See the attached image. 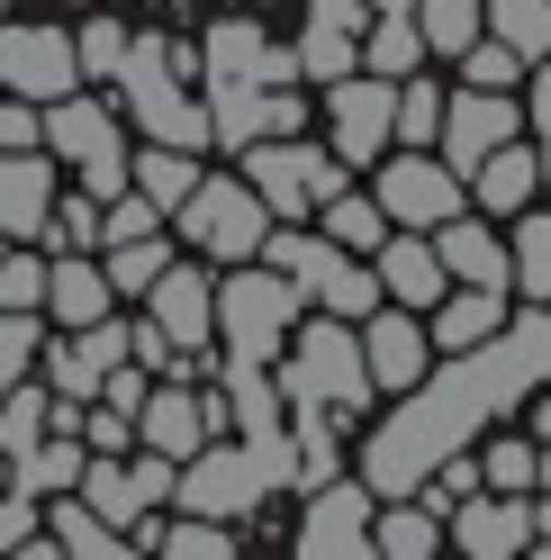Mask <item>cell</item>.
I'll use <instances>...</instances> for the list:
<instances>
[{
	"label": "cell",
	"instance_id": "obj_54",
	"mask_svg": "<svg viewBox=\"0 0 551 560\" xmlns=\"http://www.w3.org/2000/svg\"><path fill=\"white\" fill-rule=\"evenodd\" d=\"M542 307H551V299H542Z\"/></svg>",
	"mask_w": 551,
	"mask_h": 560
},
{
	"label": "cell",
	"instance_id": "obj_6",
	"mask_svg": "<svg viewBox=\"0 0 551 560\" xmlns=\"http://www.w3.org/2000/svg\"><path fill=\"white\" fill-rule=\"evenodd\" d=\"M172 226H181V244H190V254H209V262H254V244H262V226H271V208L254 199L245 172H235V182H209V172H199L190 199L172 208Z\"/></svg>",
	"mask_w": 551,
	"mask_h": 560
},
{
	"label": "cell",
	"instance_id": "obj_24",
	"mask_svg": "<svg viewBox=\"0 0 551 560\" xmlns=\"http://www.w3.org/2000/svg\"><path fill=\"white\" fill-rule=\"evenodd\" d=\"M461 190L479 199V218H515V208H534L542 163H534V145H525V136H506L497 154H479V163H470V182H461Z\"/></svg>",
	"mask_w": 551,
	"mask_h": 560
},
{
	"label": "cell",
	"instance_id": "obj_28",
	"mask_svg": "<svg viewBox=\"0 0 551 560\" xmlns=\"http://www.w3.org/2000/svg\"><path fill=\"white\" fill-rule=\"evenodd\" d=\"M46 542H55L63 560H127V551H136L109 515H91V506L73 498V488H63V498H46Z\"/></svg>",
	"mask_w": 551,
	"mask_h": 560
},
{
	"label": "cell",
	"instance_id": "obj_44",
	"mask_svg": "<svg viewBox=\"0 0 551 560\" xmlns=\"http://www.w3.org/2000/svg\"><path fill=\"white\" fill-rule=\"evenodd\" d=\"M46 244H63V254H99V199H55L46 208Z\"/></svg>",
	"mask_w": 551,
	"mask_h": 560
},
{
	"label": "cell",
	"instance_id": "obj_51",
	"mask_svg": "<svg viewBox=\"0 0 551 560\" xmlns=\"http://www.w3.org/2000/svg\"><path fill=\"white\" fill-rule=\"evenodd\" d=\"M362 10H371V19H380V10H417V0H362Z\"/></svg>",
	"mask_w": 551,
	"mask_h": 560
},
{
	"label": "cell",
	"instance_id": "obj_38",
	"mask_svg": "<svg viewBox=\"0 0 551 560\" xmlns=\"http://www.w3.org/2000/svg\"><path fill=\"white\" fill-rule=\"evenodd\" d=\"M99 254H109L99 271H109V290H118V299H145V290H154V271L172 262V244H163V235H127V244H99Z\"/></svg>",
	"mask_w": 551,
	"mask_h": 560
},
{
	"label": "cell",
	"instance_id": "obj_33",
	"mask_svg": "<svg viewBox=\"0 0 551 560\" xmlns=\"http://www.w3.org/2000/svg\"><path fill=\"white\" fill-rule=\"evenodd\" d=\"M343 470V452H335V407H298L290 416V488H326Z\"/></svg>",
	"mask_w": 551,
	"mask_h": 560
},
{
	"label": "cell",
	"instance_id": "obj_8",
	"mask_svg": "<svg viewBox=\"0 0 551 560\" xmlns=\"http://www.w3.org/2000/svg\"><path fill=\"white\" fill-rule=\"evenodd\" d=\"M245 182L271 218H317V199L343 182L326 145H298V136H254L245 145Z\"/></svg>",
	"mask_w": 551,
	"mask_h": 560
},
{
	"label": "cell",
	"instance_id": "obj_47",
	"mask_svg": "<svg viewBox=\"0 0 551 560\" xmlns=\"http://www.w3.org/2000/svg\"><path fill=\"white\" fill-rule=\"evenodd\" d=\"M534 91H525V127H534V163H542V182H551V55L525 63Z\"/></svg>",
	"mask_w": 551,
	"mask_h": 560
},
{
	"label": "cell",
	"instance_id": "obj_31",
	"mask_svg": "<svg viewBox=\"0 0 551 560\" xmlns=\"http://www.w3.org/2000/svg\"><path fill=\"white\" fill-rule=\"evenodd\" d=\"M317 226H326V244H335V254H371V244L389 235L380 199H371V190H343V182L317 199Z\"/></svg>",
	"mask_w": 551,
	"mask_h": 560
},
{
	"label": "cell",
	"instance_id": "obj_4",
	"mask_svg": "<svg viewBox=\"0 0 551 560\" xmlns=\"http://www.w3.org/2000/svg\"><path fill=\"white\" fill-rule=\"evenodd\" d=\"M281 398L290 407H335V416H353V407H371L380 389H371V362H362V335L343 326V317H326V326H290V343H281Z\"/></svg>",
	"mask_w": 551,
	"mask_h": 560
},
{
	"label": "cell",
	"instance_id": "obj_26",
	"mask_svg": "<svg viewBox=\"0 0 551 560\" xmlns=\"http://www.w3.org/2000/svg\"><path fill=\"white\" fill-rule=\"evenodd\" d=\"M497 326H506V290H461L453 280V290L425 307V335L443 343V353H470V343H489Z\"/></svg>",
	"mask_w": 551,
	"mask_h": 560
},
{
	"label": "cell",
	"instance_id": "obj_20",
	"mask_svg": "<svg viewBox=\"0 0 551 560\" xmlns=\"http://www.w3.org/2000/svg\"><path fill=\"white\" fill-rule=\"evenodd\" d=\"M371 271H380V299H389V307H417V317H425V307H434L443 290H453V280H443V254H434V235H425V226H389L380 244H371Z\"/></svg>",
	"mask_w": 551,
	"mask_h": 560
},
{
	"label": "cell",
	"instance_id": "obj_15",
	"mask_svg": "<svg viewBox=\"0 0 551 560\" xmlns=\"http://www.w3.org/2000/svg\"><path fill=\"white\" fill-rule=\"evenodd\" d=\"M353 335H362V362H371V389H380V398L417 389V380L434 371V335H425V317H417V307H389V299H380Z\"/></svg>",
	"mask_w": 551,
	"mask_h": 560
},
{
	"label": "cell",
	"instance_id": "obj_21",
	"mask_svg": "<svg viewBox=\"0 0 551 560\" xmlns=\"http://www.w3.org/2000/svg\"><path fill=\"white\" fill-rule=\"evenodd\" d=\"M199 73L209 82H298V55L271 46L254 19H218L209 37H199Z\"/></svg>",
	"mask_w": 551,
	"mask_h": 560
},
{
	"label": "cell",
	"instance_id": "obj_32",
	"mask_svg": "<svg viewBox=\"0 0 551 560\" xmlns=\"http://www.w3.org/2000/svg\"><path fill=\"white\" fill-rule=\"evenodd\" d=\"M506 290H525L534 307L551 299V208H515V244H506Z\"/></svg>",
	"mask_w": 551,
	"mask_h": 560
},
{
	"label": "cell",
	"instance_id": "obj_46",
	"mask_svg": "<svg viewBox=\"0 0 551 560\" xmlns=\"http://www.w3.org/2000/svg\"><path fill=\"white\" fill-rule=\"evenodd\" d=\"M461 73H470L479 91H515V82H525V55L497 46V37H470V46H461Z\"/></svg>",
	"mask_w": 551,
	"mask_h": 560
},
{
	"label": "cell",
	"instance_id": "obj_18",
	"mask_svg": "<svg viewBox=\"0 0 551 560\" xmlns=\"http://www.w3.org/2000/svg\"><path fill=\"white\" fill-rule=\"evenodd\" d=\"M37 353H46V389L55 398H99V380L127 362V326H118V307H109V317L73 326V343H37Z\"/></svg>",
	"mask_w": 551,
	"mask_h": 560
},
{
	"label": "cell",
	"instance_id": "obj_2",
	"mask_svg": "<svg viewBox=\"0 0 551 560\" xmlns=\"http://www.w3.org/2000/svg\"><path fill=\"white\" fill-rule=\"evenodd\" d=\"M181 37H163V27H127V55H118V100H127V118L154 136V145H181V154H199L209 145V109L181 91Z\"/></svg>",
	"mask_w": 551,
	"mask_h": 560
},
{
	"label": "cell",
	"instance_id": "obj_25",
	"mask_svg": "<svg viewBox=\"0 0 551 560\" xmlns=\"http://www.w3.org/2000/svg\"><path fill=\"white\" fill-rule=\"evenodd\" d=\"M434 254H443V280H461V290H506V244L479 226L470 208L434 226Z\"/></svg>",
	"mask_w": 551,
	"mask_h": 560
},
{
	"label": "cell",
	"instance_id": "obj_53",
	"mask_svg": "<svg viewBox=\"0 0 551 560\" xmlns=\"http://www.w3.org/2000/svg\"><path fill=\"white\" fill-rule=\"evenodd\" d=\"M0 19H10V0H0Z\"/></svg>",
	"mask_w": 551,
	"mask_h": 560
},
{
	"label": "cell",
	"instance_id": "obj_11",
	"mask_svg": "<svg viewBox=\"0 0 551 560\" xmlns=\"http://www.w3.org/2000/svg\"><path fill=\"white\" fill-rule=\"evenodd\" d=\"M371 488L362 479H326V488H307V515H298V534H290V551L298 560H371Z\"/></svg>",
	"mask_w": 551,
	"mask_h": 560
},
{
	"label": "cell",
	"instance_id": "obj_10",
	"mask_svg": "<svg viewBox=\"0 0 551 560\" xmlns=\"http://www.w3.org/2000/svg\"><path fill=\"white\" fill-rule=\"evenodd\" d=\"M371 199H380V218L389 226H443V218H461L470 190H461V172L453 163H434V154H389L380 163V182H371Z\"/></svg>",
	"mask_w": 551,
	"mask_h": 560
},
{
	"label": "cell",
	"instance_id": "obj_48",
	"mask_svg": "<svg viewBox=\"0 0 551 560\" xmlns=\"http://www.w3.org/2000/svg\"><path fill=\"white\" fill-rule=\"evenodd\" d=\"M0 307H46V262L37 254H0Z\"/></svg>",
	"mask_w": 551,
	"mask_h": 560
},
{
	"label": "cell",
	"instance_id": "obj_12",
	"mask_svg": "<svg viewBox=\"0 0 551 560\" xmlns=\"http://www.w3.org/2000/svg\"><path fill=\"white\" fill-rule=\"evenodd\" d=\"M0 91H19V100H63V91H82V63H73V27H10L0 19Z\"/></svg>",
	"mask_w": 551,
	"mask_h": 560
},
{
	"label": "cell",
	"instance_id": "obj_34",
	"mask_svg": "<svg viewBox=\"0 0 551 560\" xmlns=\"http://www.w3.org/2000/svg\"><path fill=\"white\" fill-rule=\"evenodd\" d=\"M307 307H326V317H343V326H362L371 317V307H380V271H371V262H326L317 280H307Z\"/></svg>",
	"mask_w": 551,
	"mask_h": 560
},
{
	"label": "cell",
	"instance_id": "obj_17",
	"mask_svg": "<svg viewBox=\"0 0 551 560\" xmlns=\"http://www.w3.org/2000/svg\"><path fill=\"white\" fill-rule=\"evenodd\" d=\"M145 307H154V326H163L172 343H181L190 362H199V353H209V343H218V280H209V271H190L181 254H172V262L154 271Z\"/></svg>",
	"mask_w": 551,
	"mask_h": 560
},
{
	"label": "cell",
	"instance_id": "obj_27",
	"mask_svg": "<svg viewBox=\"0 0 551 560\" xmlns=\"http://www.w3.org/2000/svg\"><path fill=\"white\" fill-rule=\"evenodd\" d=\"M109 307H118V290H109V271H99L91 254L46 262V317L55 326H91V317H109Z\"/></svg>",
	"mask_w": 551,
	"mask_h": 560
},
{
	"label": "cell",
	"instance_id": "obj_49",
	"mask_svg": "<svg viewBox=\"0 0 551 560\" xmlns=\"http://www.w3.org/2000/svg\"><path fill=\"white\" fill-rule=\"evenodd\" d=\"M10 145H46V136H37V100L0 91V154H10Z\"/></svg>",
	"mask_w": 551,
	"mask_h": 560
},
{
	"label": "cell",
	"instance_id": "obj_7",
	"mask_svg": "<svg viewBox=\"0 0 551 560\" xmlns=\"http://www.w3.org/2000/svg\"><path fill=\"white\" fill-rule=\"evenodd\" d=\"M271 488H281V479H271V462H262V452L254 443H199L190 452V462H172V498H181L190 515H254L262 498H271Z\"/></svg>",
	"mask_w": 551,
	"mask_h": 560
},
{
	"label": "cell",
	"instance_id": "obj_14",
	"mask_svg": "<svg viewBox=\"0 0 551 560\" xmlns=\"http://www.w3.org/2000/svg\"><path fill=\"white\" fill-rule=\"evenodd\" d=\"M443 551H470V560L534 551V506L525 498H497V488H470V498L443 506Z\"/></svg>",
	"mask_w": 551,
	"mask_h": 560
},
{
	"label": "cell",
	"instance_id": "obj_36",
	"mask_svg": "<svg viewBox=\"0 0 551 560\" xmlns=\"http://www.w3.org/2000/svg\"><path fill=\"white\" fill-rule=\"evenodd\" d=\"M127 182H136V190H145V199L163 208V218H172V208L190 199V182H199V154H181V145H154V154H127Z\"/></svg>",
	"mask_w": 551,
	"mask_h": 560
},
{
	"label": "cell",
	"instance_id": "obj_30",
	"mask_svg": "<svg viewBox=\"0 0 551 560\" xmlns=\"http://www.w3.org/2000/svg\"><path fill=\"white\" fill-rule=\"evenodd\" d=\"M362 73H380V82H407V73H425V37H417V10H380L362 27Z\"/></svg>",
	"mask_w": 551,
	"mask_h": 560
},
{
	"label": "cell",
	"instance_id": "obj_22",
	"mask_svg": "<svg viewBox=\"0 0 551 560\" xmlns=\"http://www.w3.org/2000/svg\"><path fill=\"white\" fill-rule=\"evenodd\" d=\"M218 425V398H199V389H172V380H154L145 407H136V443L163 452V462H190L199 443H209Z\"/></svg>",
	"mask_w": 551,
	"mask_h": 560
},
{
	"label": "cell",
	"instance_id": "obj_5",
	"mask_svg": "<svg viewBox=\"0 0 551 560\" xmlns=\"http://www.w3.org/2000/svg\"><path fill=\"white\" fill-rule=\"evenodd\" d=\"M37 136H46V154L73 163V182H82L91 199L127 190V145H118V109H109V100H82V91L46 100V109H37Z\"/></svg>",
	"mask_w": 551,
	"mask_h": 560
},
{
	"label": "cell",
	"instance_id": "obj_13",
	"mask_svg": "<svg viewBox=\"0 0 551 560\" xmlns=\"http://www.w3.org/2000/svg\"><path fill=\"white\" fill-rule=\"evenodd\" d=\"M389 100H398V82H380V73H335L326 82L335 163H380L389 154Z\"/></svg>",
	"mask_w": 551,
	"mask_h": 560
},
{
	"label": "cell",
	"instance_id": "obj_39",
	"mask_svg": "<svg viewBox=\"0 0 551 560\" xmlns=\"http://www.w3.org/2000/svg\"><path fill=\"white\" fill-rule=\"evenodd\" d=\"M417 37L425 55H461L479 37V0H417Z\"/></svg>",
	"mask_w": 551,
	"mask_h": 560
},
{
	"label": "cell",
	"instance_id": "obj_9",
	"mask_svg": "<svg viewBox=\"0 0 551 560\" xmlns=\"http://www.w3.org/2000/svg\"><path fill=\"white\" fill-rule=\"evenodd\" d=\"M73 498H82L91 515H109L118 534H127L145 506L172 498V462H163V452H145V443H127V452H91L82 479H73Z\"/></svg>",
	"mask_w": 551,
	"mask_h": 560
},
{
	"label": "cell",
	"instance_id": "obj_23",
	"mask_svg": "<svg viewBox=\"0 0 551 560\" xmlns=\"http://www.w3.org/2000/svg\"><path fill=\"white\" fill-rule=\"evenodd\" d=\"M46 208H55V163L46 145H10L0 154V235H46Z\"/></svg>",
	"mask_w": 551,
	"mask_h": 560
},
{
	"label": "cell",
	"instance_id": "obj_50",
	"mask_svg": "<svg viewBox=\"0 0 551 560\" xmlns=\"http://www.w3.org/2000/svg\"><path fill=\"white\" fill-rule=\"evenodd\" d=\"M534 443H551V380H542V398H534Z\"/></svg>",
	"mask_w": 551,
	"mask_h": 560
},
{
	"label": "cell",
	"instance_id": "obj_1",
	"mask_svg": "<svg viewBox=\"0 0 551 560\" xmlns=\"http://www.w3.org/2000/svg\"><path fill=\"white\" fill-rule=\"evenodd\" d=\"M542 380H551V307H525V317H506L489 343H470V353H453L443 371H425L417 389H398V407L371 425L353 479L371 498H417V479L443 452L479 443V425L506 416L515 398H534Z\"/></svg>",
	"mask_w": 551,
	"mask_h": 560
},
{
	"label": "cell",
	"instance_id": "obj_41",
	"mask_svg": "<svg viewBox=\"0 0 551 560\" xmlns=\"http://www.w3.org/2000/svg\"><path fill=\"white\" fill-rule=\"evenodd\" d=\"M46 416H55V398H46V389H27V380H19V389H0V452L19 462V452L46 434Z\"/></svg>",
	"mask_w": 551,
	"mask_h": 560
},
{
	"label": "cell",
	"instance_id": "obj_45",
	"mask_svg": "<svg viewBox=\"0 0 551 560\" xmlns=\"http://www.w3.org/2000/svg\"><path fill=\"white\" fill-rule=\"evenodd\" d=\"M534 452H542V443H489V452H479V488L525 498V488H534Z\"/></svg>",
	"mask_w": 551,
	"mask_h": 560
},
{
	"label": "cell",
	"instance_id": "obj_3",
	"mask_svg": "<svg viewBox=\"0 0 551 560\" xmlns=\"http://www.w3.org/2000/svg\"><path fill=\"white\" fill-rule=\"evenodd\" d=\"M298 317H307V290L290 271L226 262V280H218V343H226V362H281V343H290Z\"/></svg>",
	"mask_w": 551,
	"mask_h": 560
},
{
	"label": "cell",
	"instance_id": "obj_19",
	"mask_svg": "<svg viewBox=\"0 0 551 560\" xmlns=\"http://www.w3.org/2000/svg\"><path fill=\"white\" fill-rule=\"evenodd\" d=\"M362 27L371 10L362 0H307V19H298V73L307 82H335V73H362Z\"/></svg>",
	"mask_w": 551,
	"mask_h": 560
},
{
	"label": "cell",
	"instance_id": "obj_29",
	"mask_svg": "<svg viewBox=\"0 0 551 560\" xmlns=\"http://www.w3.org/2000/svg\"><path fill=\"white\" fill-rule=\"evenodd\" d=\"M371 551L380 560H434L443 551V515L425 498H380L371 506Z\"/></svg>",
	"mask_w": 551,
	"mask_h": 560
},
{
	"label": "cell",
	"instance_id": "obj_35",
	"mask_svg": "<svg viewBox=\"0 0 551 560\" xmlns=\"http://www.w3.org/2000/svg\"><path fill=\"white\" fill-rule=\"evenodd\" d=\"M479 27H489L497 46H515V55H551V0H479Z\"/></svg>",
	"mask_w": 551,
	"mask_h": 560
},
{
	"label": "cell",
	"instance_id": "obj_40",
	"mask_svg": "<svg viewBox=\"0 0 551 560\" xmlns=\"http://www.w3.org/2000/svg\"><path fill=\"white\" fill-rule=\"evenodd\" d=\"M46 343V307H0V389H19Z\"/></svg>",
	"mask_w": 551,
	"mask_h": 560
},
{
	"label": "cell",
	"instance_id": "obj_37",
	"mask_svg": "<svg viewBox=\"0 0 551 560\" xmlns=\"http://www.w3.org/2000/svg\"><path fill=\"white\" fill-rule=\"evenodd\" d=\"M145 551H172V560H235V524L181 506V524H154V542H145Z\"/></svg>",
	"mask_w": 551,
	"mask_h": 560
},
{
	"label": "cell",
	"instance_id": "obj_16",
	"mask_svg": "<svg viewBox=\"0 0 551 560\" xmlns=\"http://www.w3.org/2000/svg\"><path fill=\"white\" fill-rule=\"evenodd\" d=\"M434 136H443V163L470 182L479 154H497L506 136H525V100H515V91H479V82H461V100H443V127H434Z\"/></svg>",
	"mask_w": 551,
	"mask_h": 560
},
{
	"label": "cell",
	"instance_id": "obj_43",
	"mask_svg": "<svg viewBox=\"0 0 551 560\" xmlns=\"http://www.w3.org/2000/svg\"><path fill=\"white\" fill-rule=\"evenodd\" d=\"M118 55H127V27H118V19H82V27H73V63H82V82H109V73H118Z\"/></svg>",
	"mask_w": 551,
	"mask_h": 560
},
{
	"label": "cell",
	"instance_id": "obj_52",
	"mask_svg": "<svg viewBox=\"0 0 551 560\" xmlns=\"http://www.w3.org/2000/svg\"><path fill=\"white\" fill-rule=\"evenodd\" d=\"M0 254H10V235H0Z\"/></svg>",
	"mask_w": 551,
	"mask_h": 560
},
{
	"label": "cell",
	"instance_id": "obj_42",
	"mask_svg": "<svg viewBox=\"0 0 551 560\" xmlns=\"http://www.w3.org/2000/svg\"><path fill=\"white\" fill-rule=\"evenodd\" d=\"M434 127H443V91L407 73V82H398V100H389V136H407V145H425Z\"/></svg>",
	"mask_w": 551,
	"mask_h": 560
}]
</instances>
